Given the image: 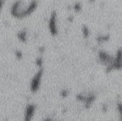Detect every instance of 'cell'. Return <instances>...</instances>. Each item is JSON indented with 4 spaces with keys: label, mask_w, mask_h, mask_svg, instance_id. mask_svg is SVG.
I'll return each mask as SVG.
<instances>
[{
    "label": "cell",
    "mask_w": 122,
    "mask_h": 121,
    "mask_svg": "<svg viewBox=\"0 0 122 121\" xmlns=\"http://www.w3.org/2000/svg\"><path fill=\"white\" fill-rule=\"evenodd\" d=\"M117 110H118V111H119V118H120V120L122 121V103H119L118 104H117Z\"/></svg>",
    "instance_id": "cell-4"
},
{
    "label": "cell",
    "mask_w": 122,
    "mask_h": 121,
    "mask_svg": "<svg viewBox=\"0 0 122 121\" xmlns=\"http://www.w3.org/2000/svg\"><path fill=\"white\" fill-rule=\"evenodd\" d=\"M55 15H52L51 16V19L50 21V27H51V31H56V24H55Z\"/></svg>",
    "instance_id": "cell-3"
},
{
    "label": "cell",
    "mask_w": 122,
    "mask_h": 121,
    "mask_svg": "<svg viewBox=\"0 0 122 121\" xmlns=\"http://www.w3.org/2000/svg\"><path fill=\"white\" fill-rule=\"evenodd\" d=\"M62 95V96H67V94H68V92H67V91H63V92H62V93H61Z\"/></svg>",
    "instance_id": "cell-5"
},
{
    "label": "cell",
    "mask_w": 122,
    "mask_h": 121,
    "mask_svg": "<svg viewBox=\"0 0 122 121\" xmlns=\"http://www.w3.org/2000/svg\"><path fill=\"white\" fill-rule=\"evenodd\" d=\"M41 71H39L38 73L36 74V76L32 79L31 83V91L33 93H35L39 90L40 82H41Z\"/></svg>",
    "instance_id": "cell-1"
},
{
    "label": "cell",
    "mask_w": 122,
    "mask_h": 121,
    "mask_svg": "<svg viewBox=\"0 0 122 121\" xmlns=\"http://www.w3.org/2000/svg\"><path fill=\"white\" fill-rule=\"evenodd\" d=\"M35 107L33 105H29L26 107L25 116H24V121H31L32 119V117L34 114Z\"/></svg>",
    "instance_id": "cell-2"
}]
</instances>
